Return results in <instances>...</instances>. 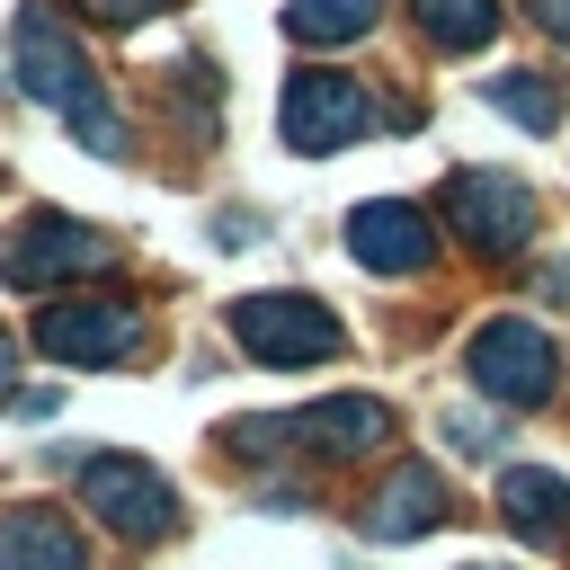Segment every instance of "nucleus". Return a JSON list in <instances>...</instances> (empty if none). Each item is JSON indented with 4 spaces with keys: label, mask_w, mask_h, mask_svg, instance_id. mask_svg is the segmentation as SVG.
<instances>
[{
    "label": "nucleus",
    "mask_w": 570,
    "mask_h": 570,
    "mask_svg": "<svg viewBox=\"0 0 570 570\" xmlns=\"http://www.w3.org/2000/svg\"><path fill=\"white\" fill-rule=\"evenodd\" d=\"M36 347L62 356V365H125V356H142V312H125V303H45Z\"/></svg>",
    "instance_id": "nucleus-7"
},
{
    "label": "nucleus",
    "mask_w": 570,
    "mask_h": 570,
    "mask_svg": "<svg viewBox=\"0 0 570 570\" xmlns=\"http://www.w3.org/2000/svg\"><path fill=\"white\" fill-rule=\"evenodd\" d=\"M276 125H285V142H294V151H312V160H321V151H347V142H365V134H374V98H365L347 71H294V80H285V116H276Z\"/></svg>",
    "instance_id": "nucleus-4"
},
{
    "label": "nucleus",
    "mask_w": 570,
    "mask_h": 570,
    "mask_svg": "<svg viewBox=\"0 0 570 570\" xmlns=\"http://www.w3.org/2000/svg\"><path fill=\"white\" fill-rule=\"evenodd\" d=\"M0 570H89V561H80L71 517H53V508H9V517H0Z\"/></svg>",
    "instance_id": "nucleus-13"
},
{
    "label": "nucleus",
    "mask_w": 570,
    "mask_h": 570,
    "mask_svg": "<svg viewBox=\"0 0 570 570\" xmlns=\"http://www.w3.org/2000/svg\"><path fill=\"white\" fill-rule=\"evenodd\" d=\"M445 214H454V232H463L481 258H517V249L534 240V196H525L517 178H499V169H463V178L445 187Z\"/></svg>",
    "instance_id": "nucleus-6"
},
{
    "label": "nucleus",
    "mask_w": 570,
    "mask_h": 570,
    "mask_svg": "<svg viewBox=\"0 0 570 570\" xmlns=\"http://www.w3.org/2000/svg\"><path fill=\"white\" fill-rule=\"evenodd\" d=\"M80 9H89L98 27H142V18H151V9H169V0H80Z\"/></svg>",
    "instance_id": "nucleus-17"
},
{
    "label": "nucleus",
    "mask_w": 570,
    "mask_h": 570,
    "mask_svg": "<svg viewBox=\"0 0 570 570\" xmlns=\"http://www.w3.org/2000/svg\"><path fill=\"white\" fill-rule=\"evenodd\" d=\"M499 517H508L525 543H561V534H570V481L517 463V472H499Z\"/></svg>",
    "instance_id": "nucleus-12"
},
{
    "label": "nucleus",
    "mask_w": 570,
    "mask_h": 570,
    "mask_svg": "<svg viewBox=\"0 0 570 570\" xmlns=\"http://www.w3.org/2000/svg\"><path fill=\"white\" fill-rule=\"evenodd\" d=\"M80 499H89V517H107L125 543H151V534L178 525L169 481H160L151 463H134V454H89V463H80Z\"/></svg>",
    "instance_id": "nucleus-5"
},
{
    "label": "nucleus",
    "mask_w": 570,
    "mask_h": 570,
    "mask_svg": "<svg viewBox=\"0 0 570 570\" xmlns=\"http://www.w3.org/2000/svg\"><path fill=\"white\" fill-rule=\"evenodd\" d=\"M374 9L383 0H285V36L294 45H347L374 27Z\"/></svg>",
    "instance_id": "nucleus-15"
},
{
    "label": "nucleus",
    "mask_w": 570,
    "mask_h": 570,
    "mask_svg": "<svg viewBox=\"0 0 570 570\" xmlns=\"http://www.w3.org/2000/svg\"><path fill=\"white\" fill-rule=\"evenodd\" d=\"M490 107L517 116L525 134H552V116H561V80H552V71H499V80H490Z\"/></svg>",
    "instance_id": "nucleus-16"
},
{
    "label": "nucleus",
    "mask_w": 570,
    "mask_h": 570,
    "mask_svg": "<svg viewBox=\"0 0 570 570\" xmlns=\"http://www.w3.org/2000/svg\"><path fill=\"white\" fill-rule=\"evenodd\" d=\"M472 570H490V561H472Z\"/></svg>",
    "instance_id": "nucleus-20"
},
{
    "label": "nucleus",
    "mask_w": 570,
    "mask_h": 570,
    "mask_svg": "<svg viewBox=\"0 0 570 570\" xmlns=\"http://www.w3.org/2000/svg\"><path fill=\"white\" fill-rule=\"evenodd\" d=\"M347 249H356V267H374V276H419V267L436 258V232H428L419 205L383 196V205H356V214H347Z\"/></svg>",
    "instance_id": "nucleus-9"
},
{
    "label": "nucleus",
    "mask_w": 570,
    "mask_h": 570,
    "mask_svg": "<svg viewBox=\"0 0 570 570\" xmlns=\"http://www.w3.org/2000/svg\"><path fill=\"white\" fill-rule=\"evenodd\" d=\"M9 374H18V347H9V330H0V392H9Z\"/></svg>",
    "instance_id": "nucleus-19"
},
{
    "label": "nucleus",
    "mask_w": 570,
    "mask_h": 570,
    "mask_svg": "<svg viewBox=\"0 0 570 570\" xmlns=\"http://www.w3.org/2000/svg\"><path fill=\"white\" fill-rule=\"evenodd\" d=\"M445 517V481L428 472V463H401L383 490H374V508H365V534L374 543H410V534H428Z\"/></svg>",
    "instance_id": "nucleus-11"
},
{
    "label": "nucleus",
    "mask_w": 570,
    "mask_h": 570,
    "mask_svg": "<svg viewBox=\"0 0 570 570\" xmlns=\"http://www.w3.org/2000/svg\"><path fill=\"white\" fill-rule=\"evenodd\" d=\"M410 9H419L428 45H445V53H481L499 36V0H410Z\"/></svg>",
    "instance_id": "nucleus-14"
},
{
    "label": "nucleus",
    "mask_w": 570,
    "mask_h": 570,
    "mask_svg": "<svg viewBox=\"0 0 570 570\" xmlns=\"http://www.w3.org/2000/svg\"><path fill=\"white\" fill-rule=\"evenodd\" d=\"M9 80L36 98V107H53L98 160H116L125 151V125H116V107H107V89H98V71H89V53L71 45V27L45 9V0H27L18 9V27H9Z\"/></svg>",
    "instance_id": "nucleus-1"
},
{
    "label": "nucleus",
    "mask_w": 570,
    "mask_h": 570,
    "mask_svg": "<svg viewBox=\"0 0 570 570\" xmlns=\"http://www.w3.org/2000/svg\"><path fill=\"white\" fill-rule=\"evenodd\" d=\"M285 428H294V445H303V454H321V463H356V454H374V445L392 436V410L347 392V401H312V410H303V419H285Z\"/></svg>",
    "instance_id": "nucleus-10"
},
{
    "label": "nucleus",
    "mask_w": 570,
    "mask_h": 570,
    "mask_svg": "<svg viewBox=\"0 0 570 570\" xmlns=\"http://www.w3.org/2000/svg\"><path fill=\"white\" fill-rule=\"evenodd\" d=\"M232 338L258 365H330L347 347L338 312L312 303V294H249V303H232Z\"/></svg>",
    "instance_id": "nucleus-2"
},
{
    "label": "nucleus",
    "mask_w": 570,
    "mask_h": 570,
    "mask_svg": "<svg viewBox=\"0 0 570 570\" xmlns=\"http://www.w3.org/2000/svg\"><path fill=\"white\" fill-rule=\"evenodd\" d=\"M472 383L499 401V410H543L552 383H561V356L534 321H481L472 330Z\"/></svg>",
    "instance_id": "nucleus-3"
},
{
    "label": "nucleus",
    "mask_w": 570,
    "mask_h": 570,
    "mask_svg": "<svg viewBox=\"0 0 570 570\" xmlns=\"http://www.w3.org/2000/svg\"><path fill=\"white\" fill-rule=\"evenodd\" d=\"M107 258V240L89 232V223H71V214H27L9 240H0V276L18 285V294H45V285H62L71 267H98Z\"/></svg>",
    "instance_id": "nucleus-8"
},
{
    "label": "nucleus",
    "mask_w": 570,
    "mask_h": 570,
    "mask_svg": "<svg viewBox=\"0 0 570 570\" xmlns=\"http://www.w3.org/2000/svg\"><path fill=\"white\" fill-rule=\"evenodd\" d=\"M525 18H534L543 36H570V0H525Z\"/></svg>",
    "instance_id": "nucleus-18"
}]
</instances>
